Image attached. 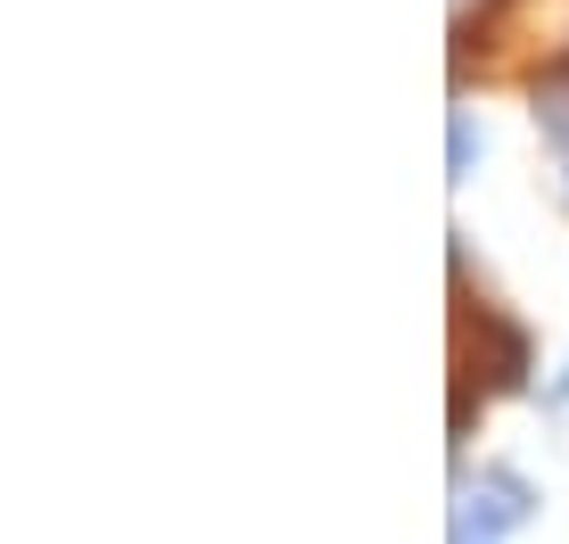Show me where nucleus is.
<instances>
[{
  "mask_svg": "<svg viewBox=\"0 0 569 544\" xmlns=\"http://www.w3.org/2000/svg\"><path fill=\"white\" fill-rule=\"evenodd\" d=\"M479 165V132H470V115H455V173Z\"/></svg>",
  "mask_w": 569,
  "mask_h": 544,
  "instance_id": "7ed1b4c3",
  "label": "nucleus"
},
{
  "mask_svg": "<svg viewBox=\"0 0 569 544\" xmlns=\"http://www.w3.org/2000/svg\"><path fill=\"white\" fill-rule=\"evenodd\" d=\"M553 396H569V372H561V387H553Z\"/></svg>",
  "mask_w": 569,
  "mask_h": 544,
  "instance_id": "20e7f679",
  "label": "nucleus"
},
{
  "mask_svg": "<svg viewBox=\"0 0 569 544\" xmlns=\"http://www.w3.org/2000/svg\"><path fill=\"white\" fill-rule=\"evenodd\" d=\"M528 512H537V487H528L520 471H479V487H470V503H462V520H479L487 536L520 528Z\"/></svg>",
  "mask_w": 569,
  "mask_h": 544,
  "instance_id": "f257e3e1",
  "label": "nucleus"
},
{
  "mask_svg": "<svg viewBox=\"0 0 569 544\" xmlns=\"http://www.w3.org/2000/svg\"><path fill=\"white\" fill-rule=\"evenodd\" d=\"M537 124H545V141H553V149H569V67H553L537 83Z\"/></svg>",
  "mask_w": 569,
  "mask_h": 544,
  "instance_id": "f03ea898",
  "label": "nucleus"
}]
</instances>
